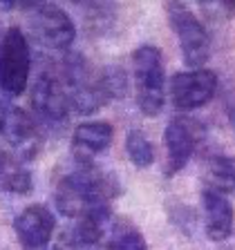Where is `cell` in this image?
Instances as JSON below:
<instances>
[{
  "instance_id": "cell-24",
  "label": "cell",
  "mask_w": 235,
  "mask_h": 250,
  "mask_svg": "<svg viewBox=\"0 0 235 250\" xmlns=\"http://www.w3.org/2000/svg\"><path fill=\"white\" fill-rule=\"evenodd\" d=\"M14 2H16V0H0V5H2V7H11Z\"/></svg>"
},
{
  "instance_id": "cell-6",
  "label": "cell",
  "mask_w": 235,
  "mask_h": 250,
  "mask_svg": "<svg viewBox=\"0 0 235 250\" xmlns=\"http://www.w3.org/2000/svg\"><path fill=\"white\" fill-rule=\"evenodd\" d=\"M204 139V127L199 121L190 116H175L164 132V146H166V177L177 174L184 170L193 152Z\"/></svg>"
},
{
  "instance_id": "cell-5",
  "label": "cell",
  "mask_w": 235,
  "mask_h": 250,
  "mask_svg": "<svg viewBox=\"0 0 235 250\" xmlns=\"http://www.w3.org/2000/svg\"><path fill=\"white\" fill-rule=\"evenodd\" d=\"M29 45L18 27L7 29L0 42V89L11 96L25 92L29 81Z\"/></svg>"
},
{
  "instance_id": "cell-22",
  "label": "cell",
  "mask_w": 235,
  "mask_h": 250,
  "mask_svg": "<svg viewBox=\"0 0 235 250\" xmlns=\"http://www.w3.org/2000/svg\"><path fill=\"white\" fill-rule=\"evenodd\" d=\"M21 5L25 9H31V7H41V0H21Z\"/></svg>"
},
{
  "instance_id": "cell-4",
  "label": "cell",
  "mask_w": 235,
  "mask_h": 250,
  "mask_svg": "<svg viewBox=\"0 0 235 250\" xmlns=\"http://www.w3.org/2000/svg\"><path fill=\"white\" fill-rule=\"evenodd\" d=\"M61 78L68 89L70 107H74L78 114H92L105 101L99 87V76H94L88 61L81 54H72L65 58Z\"/></svg>"
},
{
  "instance_id": "cell-1",
  "label": "cell",
  "mask_w": 235,
  "mask_h": 250,
  "mask_svg": "<svg viewBox=\"0 0 235 250\" xmlns=\"http://www.w3.org/2000/svg\"><path fill=\"white\" fill-rule=\"evenodd\" d=\"M121 192V186L112 174L99 170L90 161H76L56 183L54 201L61 214L70 219L83 217L96 208H108V203Z\"/></svg>"
},
{
  "instance_id": "cell-23",
  "label": "cell",
  "mask_w": 235,
  "mask_h": 250,
  "mask_svg": "<svg viewBox=\"0 0 235 250\" xmlns=\"http://www.w3.org/2000/svg\"><path fill=\"white\" fill-rule=\"evenodd\" d=\"M229 116H231V123H233V127H235V107L229 109Z\"/></svg>"
},
{
  "instance_id": "cell-3",
  "label": "cell",
  "mask_w": 235,
  "mask_h": 250,
  "mask_svg": "<svg viewBox=\"0 0 235 250\" xmlns=\"http://www.w3.org/2000/svg\"><path fill=\"white\" fill-rule=\"evenodd\" d=\"M168 18H170V25L177 34L184 62L193 69L204 67V62L211 56V38L204 25L197 21V16L184 2L170 0L168 2Z\"/></svg>"
},
{
  "instance_id": "cell-11",
  "label": "cell",
  "mask_w": 235,
  "mask_h": 250,
  "mask_svg": "<svg viewBox=\"0 0 235 250\" xmlns=\"http://www.w3.org/2000/svg\"><path fill=\"white\" fill-rule=\"evenodd\" d=\"M0 132L5 134L7 143H9L23 159L34 156L36 150L41 147V141H43L41 125L36 123V119H34L29 112H25V109H21V107H9L5 125H2Z\"/></svg>"
},
{
  "instance_id": "cell-9",
  "label": "cell",
  "mask_w": 235,
  "mask_h": 250,
  "mask_svg": "<svg viewBox=\"0 0 235 250\" xmlns=\"http://www.w3.org/2000/svg\"><path fill=\"white\" fill-rule=\"evenodd\" d=\"M31 31L36 41L49 49H68L76 36L72 18L56 5L36 7V14L31 18Z\"/></svg>"
},
{
  "instance_id": "cell-20",
  "label": "cell",
  "mask_w": 235,
  "mask_h": 250,
  "mask_svg": "<svg viewBox=\"0 0 235 250\" xmlns=\"http://www.w3.org/2000/svg\"><path fill=\"white\" fill-rule=\"evenodd\" d=\"M11 166H16V159L9 154V152L0 150V181H2V177H5V172L9 170Z\"/></svg>"
},
{
  "instance_id": "cell-15",
  "label": "cell",
  "mask_w": 235,
  "mask_h": 250,
  "mask_svg": "<svg viewBox=\"0 0 235 250\" xmlns=\"http://www.w3.org/2000/svg\"><path fill=\"white\" fill-rule=\"evenodd\" d=\"M108 250H148V244L135 224L125 219H117L110 230Z\"/></svg>"
},
{
  "instance_id": "cell-13",
  "label": "cell",
  "mask_w": 235,
  "mask_h": 250,
  "mask_svg": "<svg viewBox=\"0 0 235 250\" xmlns=\"http://www.w3.org/2000/svg\"><path fill=\"white\" fill-rule=\"evenodd\" d=\"M112 125L105 121H88L74 130L72 152L76 161H92V156L103 152L112 143Z\"/></svg>"
},
{
  "instance_id": "cell-17",
  "label": "cell",
  "mask_w": 235,
  "mask_h": 250,
  "mask_svg": "<svg viewBox=\"0 0 235 250\" xmlns=\"http://www.w3.org/2000/svg\"><path fill=\"white\" fill-rule=\"evenodd\" d=\"M99 87H101V94L103 99H121L128 89V76L121 67H105L103 74L99 76Z\"/></svg>"
},
{
  "instance_id": "cell-12",
  "label": "cell",
  "mask_w": 235,
  "mask_h": 250,
  "mask_svg": "<svg viewBox=\"0 0 235 250\" xmlns=\"http://www.w3.org/2000/svg\"><path fill=\"white\" fill-rule=\"evenodd\" d=\"M202 208H204V230L211 241H224L233 234L235 228V210L233 203L217 190L204 188L202 190Z\"/></svg>"
},
{
  "instance_id": "cell-18",
  "label": "cell",
  "mask_w": 235,
  "mask_h": 250,
  "mask_svg": "<svg viewBox=\"0 0 235 250\" xmlns=\"http://www.w3.org/2000/svg\"><path fill=\"white\" fill-rule=\"evenodd\" d=\"M168 212H170V221L177 226L182 232L190 234L195 228V212L184 203H168Z\"/></svg>"
},
{
  "instance_id": "cell-14",
  "label": "cell",
  "mask_w": 235,
  "mask_h": 250,
  "mask_svg": "<svg viewBox=\"0 0 235 250\" xmlns=\"http://www.w3.org/2000/svg\"><path fill=\"white\" fill-rule=\"evenodd\" d=\"M206 188L235 194V156H213L206 167Z\"/></svg>"
},
{
  "instance_id": "cell-8",
  "label": "cell",
  "mask_w": 235,
  "mask_h": 250,
  "mask_svg": "<svg viewBox=\"0 0 235 250\" xmlns=\"http://www.w3.org/2000/svg\"><path fill=\"white\" fill-rule=\"evenodd\" d=\"M31 105L36 114L47 123H65L70 116V99L63 78L54 72H43L31 87Z\"/></svg>"
},
{
  "instance_id": "cell-16",
  "label": "cell",
  "mask_w": 235,
  "mask_h": 250,
  "mask_svg": "<svg viewBox=\"0 0 235 250\" xmlns=\"http://www.w3.org/2000/svg\"><path fill=\"white\" fill-rule=\"evenodd\" d=\"M125 152L130 156V161L137 167H148L155 161V150L152 143L148 141V136L139 130H132L125 134Z\"/></svg>"
},
{
  "instance_id": "cell-10",
  "label": "cell",
  "mask_w": 235,
  "mask_h": 250,
  "mask_svg": "<svg viewBox=\"0 0 235 250\" xmlns=\"http://www.w3.org/2000/svg\"><path fill=\"white\" fill-rule=\"evenodd\" d=\"M56 219L52 210L43 203H31L14 219V230L18 244L25 250H45L52 241Z\"/></svg>"
},
{
  "instance_id": "cell-21",
  "label": "cell",
  "mask_w": 235,
  "mask_h": 250,
  "mask_svg": "<svg viewBox=\"0 0 235 250\" xmlns=\"http://www.w3.org/2000/svg\"><path fill=\"white\" fill-rule=\"evenodd\" d=\"M7 112H9V107H7V105H5V99H2V96H0V130H2V125H5Z\"/></svg>"
},
{
  "instance_id": "cell-7",
  "label": "cell",
  "mask_w": 235,
  "mask_h": 250,
  "mask_svg": "<svg viewBox=\"0 0 235 250\" xmlns=\"http://www.w3.org/2000/svg\"><path fill=\"white\" fill-rule=\"evenodd\" d=\"M217 92V76L211 69H195V72H179L170 81V99L179 112L197 109L206 105Z\"/></svg>"
},
{
  "instance_id": "cell-2",
  "label": "cell",
  "mask_w": 235,
  "mask_h": 250,
  "mask_svg": "<svg viewBox=\"0 0 235 250\" xmlns=\"http://www.w3.org/2000/svg\"><path fill=\"white\" fill-rule=\"evenodd\" d=\"M132 78H135L137 105L146 116H159L166 103L164 94V61L162 52L152 45L139 47L132 56Z\"/></svg>"
},
{
  "instance_id": "cell-19",
  "label": "cell",
  "mask_w": 235,
  "mask_h": 250,
  "mask_svg": "<svg viewBox=\"0 0 235 250\" xmlns=\"http://www.w3.org/2000/svg\"><path fill=\"white\" fill-rule=\"evenodd\" d=\"M54 250H83V248L74 241V237L70 234V230H63L61 237H58V241L54 244Z\"/></svg>"
}]
</instances>
